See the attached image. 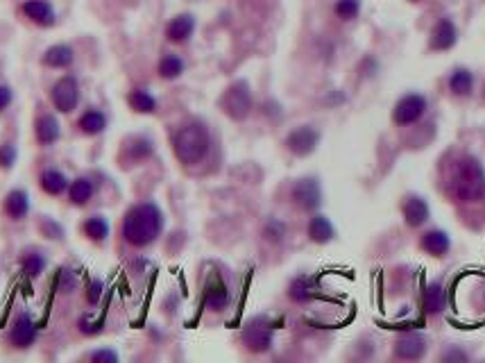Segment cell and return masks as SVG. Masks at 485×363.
Returning a JSON list of instances; mask_svg holds the SVG:
<instances>
[{"instance_id":"7","label":"cell","mask_w":485,"mask_h":363,"mask_svg":"<svg viewBox=\"0 0 485 363\" xmlns=\"http://www.w3.org/2000/svg\"><path fill=\"white\" fill-rule=\"evenodd\" d=\"M243 343L248 345L250 352H268L272 347V325L265 318H255L252 323L245 325Z\"/></svg>"},{"instance_id":"22","label":"cell","mask_w":485,"mask_h":363,"mask_svg":"<svg viewBox=\"0 0 485 363\" xmlns=\"http://www.w3.org/2000/svg\"><path fill=\"white\" fill-rule=\"evenodd\" d=\"M193 30H196V19H193L191 14H179V16H175L168 23L166 36H168V41H173V43H184L193 34Z\"/></svg>"},{"instance_id":"17","label":"cell","mask_w":485,"mask_h":363,"mask_svg":"<svg viewBox=\"0 0 485 363\" xmlns=\"http://www.w3.org/2000/svg\"><path fill=\"white\" fill-rule=\"evenodd\" d=\"M424 352H427V338L422 334H415V331L401 334L397 338V343H394V354H397L399 359L417 361L424 357Z\"/></svg>"},{"instance_id":"27","label":"cell","mask_w":485,"mask_h":363,"mask_svg":"<svg viewBox=\"0 0 485 363\" xmlns=\"http://www.w3.org/2000/svg\"><path fill=\"white\" fill-rule=\"evenodd\" d=\"M404 218L410 227H420L429 218V204L422 198L410 196L404 202Z\"/></svg>"},{"instance_id":"8","label":"cell","mask_w":485,"mask_h":363,"mask_svg":"<svg viewBox=\"0 0 485 363\" xmlns=\"http://www.w3.org/2000/svg\"><path fill=\"white\" fill-rule=\"evenodd\" d=\"M283 143H286V148L295 157H309L311 152H316V148L320 143V132L313 128V125H300V128L288 132Z\"/></svg>"},{"instance_id":"38","label":"cell","mask_w":485,"mask_h":363,"mask_svg":"<svg viewBox=\"0 0 485 363\" xmlns=\"http://www.w3.org/2000/svg\"><path fill=\"white\" fill-rule=\"evenodd\" d=\"M102 288H104V284H102V279H91L86 284V302L91 307H95L100 302V298H102Z\"/></svg>"},{"instance_id":"20","label":"cell","mask_w":485,"mask_h":363,"mask_svg":"<svg viewBox=\"0 0 485 363\" xmlns=\"http://www.w3.org/2000/svg\"><path fill=\"white\" fill-rule=\"evenodd\" d=\"M19 264H21V270H23L29 279H36V277H41L43 272H46L48 257H46V252H43V250L29 248V250L23 252V255H21V261Z\"/></svg>"},{"instance_id":"15","label":"cell","mask_w":485,"mask_h":363,"mask_svg":"<svg viewBox=\"0 0 485 363\" xmlns=\"http://www.w3.org/2000/svg\"><path fill=\"white\" fill-rule=\"evenodd\" d=\"M39 187H41L43 194L50 196V198H62V196H66V191H69L71 180H69V175H66L62 168L50 166L46 170H41Z\"/></svg>"},{"instance_id":"9","label":"cell","mask_w":485,"mask_h":363,"mask_svg":"<svg viewBox=\"0 0 485 363\" xmlns=\"http://www.w3.org/2000/svg\"><path fill=\"white\" fill-rule=\"evenodd\" d=\"M293 202L300 207L302 211H316L320 202H322V189H320V182L316 177H302V180L295 182L293 191Z\"/></svg>"},{"instance_id":"6","label":"cell","mask_w":485,"mask_h":363,"mask_svg":"<svg viewBox=\"0 0 485 363\" xmlns=\"http://www.w3.org/2000/svg\"><path fill=\"white\" fill-rule=\"evenodd\" d=\"M36 338H39V327H36L34 318L27 311H21V314L14 316L10 331H7L10 345L16 347V350H29L36 343Z\"/></svg>"},{"instance_id":"39","label":"cell","mask_w":485,"mask_h":363,"mask_svg":"<svg viewBox=\"0 0 485 363\" xmlns=\"http://www.w3.org/2000/svg\"><path fill=\"white\" fill-rule=\"evenodd\" d=\"M41 232L46 234L48 239H62V236H64V229L59 227L57 223H52V220H43Z\"/></svg>"},{"instance_id":"11","label":"cell","mask_w":485,"mask_h":363,"mask_svg":"<svg viewBox=\"0 0 485 363\" xmlns=\"http://www.w3.org/2000/svg\"><path fill=\"white\" fill-rule=\"evenodd\" d=\"M152 152H154L152 139H147L143 134H134L130 139H125L123 150H121V161H125L123 166H134V164H141V161L150 159Z\"/></svg>"},{"instance_id":"21","label":"cell","mask_w":485,"mask_h":363,"mask_svg":"<svg viewBox=\"0 0 485 363\" xmlns=\"http://www.w3.org/2000/svg\"><path fill=\"white\" fill-rule=\"evenodd\" d=\"M43 66H48V69H69V66L75 62V50L71 46H66V43H57V46H50L46 53H43Z\"/></svg>"},{"instance_id":"19","label":"cell","mask_w":485,"mask_h":363,"mask_svg":"<svg viewBox=\"0 0 485 363\" xmlns=\"http://www.w3.org/2000/svg\"><path fill=\"white\" fill-rule=\"evenodd\" d=\"M3 211L10 220H25L29 213V196L25 189H12L3 200Z\"/></svg>"},{"instance_id":"16","label":"cell","mask_w":485,"mask_h":363,"mask_svg":"<svg viewBox=\"0 0 485 363\" xmlns=\"http://www.w3.org/2000/svg\"><path fill=\"white\" fill-rule=\"evenodd\" d=\"M80 232L86 241L95 243V246H102V243L109 239L111 225H109L107 216H102V213H91V216H86L84 220H82Z\"/></svg>"},{"instance_id":"24","label":"cell","mask_w":485,"mask_h":363,"mask_svg":"<svg viewBox=\"0 0 485 363\" xmlns=\"http://www.w3.org/2000/svg\"><path fill=\"white\" fill-rule=\"evenodd\" d=\"M309 236H311V241L313 243H329L333 236H335V229L331 225V220L322 216V213H316L311 220H309Z\"/></svg>"},{"instance_id":"32","label":"cell","mask_w":485,"mask_h":363,"mask_svg":"<svg viewBox=\"0 0 485 363\" xmlns=\"http://www.w3.org/2000/svg\"><path fill=\"white\" fill-rule=\"evenodd\" d=\"M424 307H427L429 314H438V311L445 309V291L440 284H431L424 293Z\"/></svg>"},{"instance_id":"1","label":"cell","mask_w":485,"mask_h":363,"mask_svg":"<svg viewBox=\"0 0 485 363\" xmlns=\"http://www.w3.org/2000/svg\"><path fill=\"white\" fill-rule=\"evenodd\" d=\"M163 211L154 202H139L128 209L121 223L123 241L132 248H147L163 232Z\"/></svg>"},{"instance_id":"14","label":"cell","mask_w":485,"mask_h":363,"mask_svg":"<svg viewBox=\"0 0 485 363\" xmlns=\"http://www.w3.org/2000/svg\"><path fill=\"white\" fill-rule=\"evenodd\" d=\"M21 12H23V16L27 21H32V23L39 27H52L57 23V14L48 0H25V3L21 5Z\"/></svg>"},{"instance_id":"13","label":"cell","mask_w":485,"mask_h":363,"mask_svg":"<svg viewBox=\"0 0 485 363\" xmlns=\"http://www.w3.org/2000/svg\"><path fill=\"white\" fill-rule=\"evenodd\" d=\"M75 128L80 134H84L88 139L104 134V130L109 128V116L102 112L100 107H86L84 112L80 114Z\"/></svg>"},{"instance_id":"40","label":"cell","mask_w":485,"mask_h":363,"mask_svg":"<svg viewBox=\"0 0 485 363\" xmlns=\"http://www.w3.org/2000/svg\"><path fill=\"white\" fill-rule=\"evenodd\" d=\"M12 102H14V91H12V86L0 84V114H3L5 109L12 105Z\"/></svg>"},{"instance_id":"12","label":"cell","mask_w":485,"mask_h":363,"mask_svg":"<svg viewBox=\"0 0 485 363\" xmlns=\"http://www.w3.org/2000/svg\"><path fill=\"white\" fill-rule=\"evenodd\" d=\"M34 139L41 148L55 145L62 139V125L52 112H41L34 121Z\"/></svg>"},{"instance_id":"30","label":"cell","mask_w":485,"mask_h":363,"mask_svg":"<svg viewBox=\"0 0 485 363\" xmlns=\"http://www.w3.org/2000/svg\"><path fill=\"white\" fill-rule=\"evenodd\" d=\"M184 73V59L177 55H163L159 62V75L163 80H177Z\"/></svg>"},{"instance_id":"35","label":"cell","mask_w":485,"mask_h":363,"mask_svg":"<svg viewBox=\"0 0 485 363\" xmlns=\"http://www.w3.org/2000/svg\"><path fill=\"white\" fill-rule=\"evenodd\" d=\"M263 236H265V241L279 243V241H283V236H286V225H283L281 220H277V218H270L265 223Z\"/></svg>"},{"instance_id":"5","label":"cell","mask_w":485,"mask_h":363,"mask_svg":"<svg viewBox=\"0 0 485 363\" xmlns=\"http://www.w3.org/2000/svg\"><path fill=\"white\" fill-rule=\"evenodd\" d=\"M50 105L59 114H73L80 105V82L75 75H62L50 89Z\"/></svg>"},{"instance_id":"18","label":"cell","mask_w":485,"mask_h":363,"mask_svg":"<svg viewBox=\"0 0 485 363\" xmlns=\"http://www.w3.org/2000/svg\"><path fill=\"white\" fill-rule=\"evenodd\" d=\"M95 196V180L91 175H78L71 180V187L66 191V198L73 207H86Z\"/></svg>"},{"instance_id":"10","label":"cell","mask_w":485,"mask_h":363,"mask_svg":"<svg viewBox=\"0 0 485 363\" xmlns=\"http://www.w3.org/2000/svg\"><path fill=\"white\" fill-rule=\"evenodd\" d=\"M424 112H427V100H424V95L408 93L397 102V105H394L392 118L397 125H413L424 116Z\"/></svg>"},{"instance_id":"3","label":"cell","mask_w":485,"mask_h":363,"mask_svg":"<svg viewBox=\"0 0 485 363\" xmlns=\"http://www.w3.org/2000/svg\"><path fill=\"white\" fill-rule=\"evenodd\" d=\"M209 148H211V137H209V130L200 121H191L182 125L173 137L175 157L182 161L184 166L200 164L209 154Z\"/></svg>"},{"instance_id":"25","label":"cell","mask_w":485,"mask_h":363,"mask_svg":"<svg viewBox=\"0 0 485 363\" xmlns=\"http://www.w3.org/2000/svg\"><path fill=\"white\" fill-rule=\"evenodd\" d=\"M128 105L137 114H154L156 112V98L147 89H132L128 93Z\"/></svg>"},{"instance_id":"26","label":"cell","mask_w":485,"mask_h":363,"mask_svg":"<svg viewBox=\"0 0 485 363\" xmlns=\"http://www.w3.org/2000/svg\"><path fill=\"white\" fill-rule=\"evenodd\" d=\"M204 302H206V307L211 309V311L227 309V305H229V291H227V286L222 284L220 279H211V281H209V286H206Z\"/></svg>"},{"instance_id":"34","label":"cell","mask_w":485,"mask_h":363,"mask_svg":"<svg viewBox=\"0 0 485 363\" xmlns=\"http://www.w3.org/2000/svg\"><path fill=\"white\" fill-rule=\"evenodd\" d=\"M16 159H19V150L12 141H7V143L0 145V168L12 170L14 164H16Z\"/></svg>"},{"instance_id":"36","label":"cell","mask_w":485,"mask_h":363,"mask_svg":"<svg viewBox=\"0 0 485 363\" xmlns=\"http://www.w3.org/2000/svg\"><path fill=\"white\" fill-rule=\"evenodd\" d=\"M86 359L88 361H95V363H118V352L114 350V347H95V350H91L86 354Z\"/></svg>"},{"instance_id":"31","label":"cell","mask_w":485,"mask_h":363,"mask_svg":"<svg viewBox=\"0 0 485 363\" xmlns=\"http://www.w3.org/2000/svg\"><path fill=\"white\" fill-rule=\"evenodd\" d=\"M472 86H474V78H472V73H469L467 69H458V71H453V75L449 78V89L456 95H467L469 91H472Z\"/></svg>"},{"instance_id":"2","label":"cell","mask_w":485,"mask_h":363,"mask_svg":"<svg viewBox=\"0 0 485 363\" xmlns=\"http://www.w3.org/2000/svg\"><path fill=\"white\" fill-rule=\"evenodd\" d=\"M449 189L460 202H476L485 196V173L474 157H460L451 168Z\"/></svg>"},{"instance_id":"37","label":"cell","mask_w":485,"mask_h":363,"mask_svg":"<svg viewBox=\"0 0 485 363\" xmlns=\"http://www.w3.org/2000/svg\"><path fill=\"white\" fill-rule=\"evenodd\" d=\"M78 327H80L82 334H86V336H98L100 331H102V323H100V320H95V318H93L91 314H86V316H82V318H80Z\"/></svg>"},{"instance_id":"29","label":"cell","mask_w":485,"mask_h":363,"mask_svg":"<svg viewBox=\"0 0 485 363\" xmlns=\"http://www.w3.org/2000/svg\"><path fill=\"white\" fill-rule=\"evenodd\" d=\"M449 246H451L449 236H447L445 232H440V229H431V232L422 236V248L436 257H442L445 252L449 250Z\"/></svg>"},{"instance_id":"4","label":"cell","mask_w":485,"mask_h":363,"mask_svg":"<svg viewBox=\"0 0 485 363\" xmlns=\"http://www.w3.org/2000/svg\"><path fill=\"white\" fill-rule=\"evenodd\" d=\"M252 91H250V84L245 80H238L234 82L220 98V107L231 121H245L252 112Z\"/></svg>"},{"instance_id":"33","label":"cell","mask_w":485,"mask_h":363,"mask_svg":"<svg viewBox=\"0 0 485 363\" xmlns=\"http://www.w3.org/2000/svg\"><path fill=\"white\" fill-rule=\"evenodd\" d=\"M333 12L335 16H340L342 21H352L358 16V12H361V3H358V0H338V3L333 5Z\"/></svg>"},{"instance_id":"28","label":"cell","mask_w":485,"mask_h":363,"mask_svg":"<svg viewBox=\"0 0 485 363\" xmlns=\"http://www.w3.org/2000/svg\"><path fill=\"white\" fill-rule=\"evenodd\" d=\"M313 295H316V284H313V279L307 277V275H300L290 281L288 286V298L297 302V305H304V302L313 300Z\"/></svg>"},{"instance_id":"23","label":"cell","mask_w":485,"mask_h":363,"mask_svg":"<svg viewBox=\"0 0 485 363\" xmlns=\"http://www.w3.org/2000/svg\"><path fill=\"white\" fill-rule=\"evenodd\" d=\"M456 27H453L451 21H438V25L431 32V48L434 50H449L453 43H456Z\"/></svg>"}]
</instances>
